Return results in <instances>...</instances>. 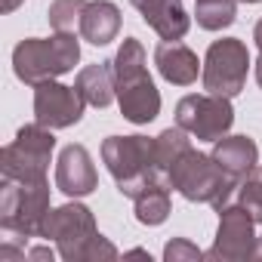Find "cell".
Listing matches in <instances>:
<instances>
[{"instance_id": "3", "label": "cell", "mask_w": 262, "mask_h": 262, "mask_svg": "<svg viewBox=\"0 0 262 262\" xmlns=\"http://www.w3.org/2000/svg\"><path fill=\"white\" fill-rule=\"evenodd\" d=\"M77 59H80V43L71 31H56L53 37H28L13 50L16 77L28 86L68 74L77 65Z\"/></svg>"}, {"instance_id": "25", "label": "cell", "mask_w": 262, "mask_h": 262, "mask_svg": "<svg viewBox=\"0 0 262 262\" xmlns=\"http://www.w3.org/2000/svg\"><path fill=\"white\" fill-rule=\"evenodd\" d=\"M28 259L31 262H40V259H56V253H53V247H34V250H28Z\"/></svg>"}, {"instance_id": "10", "label": "cell", "mask_w": 262, "mask_h": 262, "mask_svg": "<svg viewBox=\"0 0 262 262\" xmlns=\"http://www.w3.org/2000/svg\"><path fill=\"white\" fill-rule=\"evenodd\" d=\"M83 96L77 86H65L56 80H43L34 86V120L50 129H68L83 117Z\"/></svg>"}, {"instance_id": "16", "label": "cell", "mask_w": 262, "mask_h": 262, "mask_svg": "<svg viewBox=\"0 0 262 262\" xmlns=\"http://www.w3.org/2000/svg\"><path fill=\"white\" fill-rule=\"evenodd\" d=\"M117 31H120V10L111 0H93V4H86V10L80 16L83 40H90L93 47H105L117 37Z\"/></svg>"}, {"instance_id": "15", "label": "cell", "mask_w": 262, "mask_h": 262, "mask_svg": "<svg viewBox=\"0 0 262 262\" xmlns=\"http://www.w3.org/2000/svg\"><path fill=\"white\" fill-rule=\"evenodd\" d=\"M213 158L228 176H234L241 182L256 170L259 148H256V142L250 136H222V139L213 142Z\"/></svg>"}, {"instance_id": "22", "label": "cell", "mask_w": 262, "mask_h": 262, "mask_svg": "<svg viewBox=\"0 0 262 262\" xmlns=\"http://www.w3.org/2000/svg\"><path fill=\"white\" fill-rule=\"evenodd\" d=\"M237 204L253 216L256 225H262V173L253 170L247 179H241L237 185Z\"/></svg>"}, {"instance_id": "26", "label": "cell", "mask_w": 262, "mask_h": 262, "mask_svg": "<svg viewBox=\"0 0 262 262\" xmlns=\"http://www.w3.org/2000/svg\"><path fill=\"white\" fill-rule=\"evenodd\" d=\"M19 4H22V0H0V10H4V13H13Z\"/></svg>"}, {"instance_id": "5", "label": "cell", "mask_w": 262, "mask_h": 262, "mask_svg": "<svg viewBox=\"0 0 262 262\" xmlns=\"http://www.w3.org/2000/svg\"><path fill=\"white\" fill-rule=\"evenodd\" d=\"M53 148H56V136L50 126L37 120L25 123L16 133V139L0 151V173H4V179H16V182H43Z\"/></svg>"}, {"instance_id": "1", "label": "cell", "mask_w": 262, "mask_h": 262, "mask_svg": "<svg viewBox=\"0 0 262 262\" xmlns=\"http://www.w3.org/2000/svg\"><path fill=\"white\" fill-rule=\"evenodd\" d=\"M102 161L108 173L117 182V191L123 198H139L148 185H170L167 173L158 167L155 139L145 136H108L102 142Z\"/></svg>"}, {"instance_id": "19", "label": "cell", "mask_w": 262, "mask_h": 262, "mask_svg": "<svg viewBox=\"0 0 262 262\" xmlns=\"http://www.w3.org/2000/svg\"><path fill=\"white\" fill-rule=\"evenodd\" d=\"M194 16H198L201 28L222 31L234 22L237 7H234V0H194Z\"/></svg>"}, {"instance_id": "14", "label": "cell", "mask_w": 262, "mask_h": 262, "mask_svg": "<svg viewBox=\"0 0 262 262\" xmlns=\"http://www.w3.org/2000/svg\"><path fill=\"white\" fill-rule=\"evenodd\" d=\"M155 65H158L161 77L170 80V83H176V86L194 83V80H198V71H201L198 56H194L185 43H179V40H164V43H158V50H155Z\"/></svg>"}, {"instance_id": "21", "label": "cell", "mask_w": 262, "mask_h": 262, "mask_svg": "<svg viewBox=\"0 0 262 262\" xmlns=\"http://www.w3.org/2000/svg\"><path fill=\"white\" fill-rule=\"evenodd\" d=\"M83 10H86V0H53L47 16L56 31H74V25H80Z\"/></svg>"}, {"instance_id": "12", "label": "cell", "mask_w": 262, "mask_h": 262, "mask_svg": "<svg viewBox=\"0 0 262 262\" xmlns=\"http://www.w3.org/2000/svg\"><path fill=\"white\" fill-rule=\"evenodd\" d=\"M99 185L93 158L83 145H65L59 161H56V188L65 191L68 198H86Z\"/></svg>"}, {"instance_id": "20", "label": "cell", "mask_w": 262, "mask_h": 262, "mask_svg": "<svg viewBox=\"0 0 262 262\" xmlns=\"http://www.w3.org/2000/svg\"><path fill=\"white\" fill-rule=\"evenodd\" d=\"M191 148V139H188V129H182L179 123L176 126H170V129H164V133L155 139V155H158V167L167 173L173 164H176V158L182 155V151H188Z\"/></svg>"}, {"instance_id": "8", "label": "cell", "mask_w": 262, "mask_h": 262, "mask_svg": "<svg viewBox=\"0 0 262 262\" xmlns=\"http://www.w3.org/2000/svg\"><path fill=\"white\" fill-rule=\"evenodd\" d=\"M176 123L198 139V142H216L222 139L231 123H234V108L231 99L201 93V96H185L176 105Z\"/></svg>"}, {"instance_id": "17", "label": "cell", "mask_w": 262, "mask_h": 262, "mask_svg": "<svg viewBox=\"0 0 262 262\" xmlns=\"http://www.w3.org/2000/svg\"><path fill=\"white\" fill-rule=\"evenodd\" d=\"M111 62H96V65H86L80 74H77V93L83 96L86 105L93 108H108L117 96V86H114V71L108 68Z\"/></svg>"}, {"instance_id": "27", "label": "cell", "mask_w": 262, "mask_h": 262, "mask_svg": "<svg viewBox=\"0 0 262 262\" xmlns=\"http://www.w3.org/2000/svg\"><path fill=\"white\" fill-rule=\"evenodd\" d=\"M253 40H256V47H259V53H262V19L256 22V31H253Z\"/></svg>"}, {"instance_id": "4", "label": "cell", "mask_w": 262, "mask_h": 262, "mask_svg": "<svg viewBox=\"0 0 262 262\" xmlns=\"http://www.w3.org/2000/svg\"><path fill=\"white\" fill-rule=\"evenodd\" d=\"M50 213V185L43 182H16L4 179L0 191V228L16 234L13 241L40 237L43 219Z\"/></svg>"}, {"instance_id": "30", "label": "cell", "mask_w": 262, "mask_h": 262, "mask_svg": "<svg viewBox=\"0 0 262 262\" xmlns=\"http://www.w3.org/2000/svg\"><path fill=\"white\" fill-rule=\"evenodd\" d=\"M241 4H259V0H241Z\"/></svg>"}, {"instance_id": "7", "label": "cell", "mask_w": 262, "mask_h": 262, "mask_svg": "<svg viewBox=\"0 0 262 262\" xmlns=\"http://www.w3.org/2000/svg\"><path fill=\"white\" fill-rule=\"evenodd\" d=\"M96 234H99L96 219L83 204H62L50 210L43 219V231H40V237L56 241L59 256L65 262H83V250Z\"/></svg>"}, {"instance_id": "23", "label": "cell", "mask_w": 262, "mask_h": 262, "mask_svg": "<svg viewBox=\"0 0 262 262\" xmlns=\"http://www.w3.org/2000/svg\"><path fill=\"white\" fill-rule=\"evenodd\" d=\"M207 253H201L191 241H185V237H173L167 247H164V259L167 262H198V259H204Z\"/></svg>"}, {"instance_id": "6", "label": "cell", "mask_w": 262, "mask_h": 262, "mask_svg": "<svg viewBox=\"0 0 262 262\" xmlns=\"http://www.w3.org/2000/svg\"><path fill=\"white\" fill-rule=\"evenodd\" d=\"M247 68H250V53H247V43L237 40V37H222V40H213L210 50H207V59H204V68H201V77H204V90L213 93V96H237L247 83Z\"/></svg>"}, {"instance_id": "2", "label": "cell", "mask_w": 262, "mask_h": 262, "mask_svg": "<svg viewBox=\"0 0 262 262\" xmlns=\"http://www.w3.org/2000/svg\"><path fill=\"white\" fill-rule=\"evenodd\" d=\"M167 182L170 188H176L185 201L194 204H210L213 210H222L231 198V191L237 188V179L228 176L213 155H201L194 148L182 151L176 158V164L167 170Z\"/></svg>"}, {"instance_id": "24", "label": "cell", "mask_w": 262, "mask_h": 262, "mask_svg": "<svg viewBox=\"0 0 262 262\" xmlns=\"http://www.w3.org/2000/svg\"><path fill=\"white\" fill-rule=\"evenodd\" d=\"M96 259H117V247L102 234H96L83 250V262H96Z\"/></svg>"}, {"instance_id": "18", "label": "cell", "mask_w": 262, "mask_h": 262, "mask_svg": "<svg viewBox=\"0 0 262 262\" xmlns=\"http://www.w3.org/2000/svg\"><path fill=\"white\" fill-rule=\"evenodd\" d=\"M170 216V185L158 182L148 185L139 198H136V219L142 225H161Z\"/></svg>"}, {"instance_id": "13", "label": "cell", "mask_w": 262, "mask_h": 262, "mask_svg": "<svg viewBox=\"0 0 262 262\" xmlns=\"http://www.w3.org/2000/svg\"><path fill=\"white\" fill-rule=\"evenodd\" d=\"M145 19L151 31H158L164 40H182L188 34V13L182 7V0H129Z\"/></svg>"}, {"instance_id": "28", "label": "cell", "mask_w": 262, "mask_h": 262, "mask_svg": "<svg viewBox=\"0 0 262 262\" xmlns=\"http://www.w3.org/2000/svg\"><path fill=\"white\" fill-rule=\"evenodd\" d=\"M250 259H259L262 262V237H256V247H253V256Z\"/></svg>"}, {"instance_id": "29", "label": "cell", "mask_w": 262, "mask_h": 262, "mask_svg": "<svg viewBox=\"0 0 262 262\" xmlns=\"http://www.w3.org/2000/svg\"><path fill=\"white\" fill-rule=\"evenodd\" d=\"M126 256H136V259H151V256H148V250H129Z\"/></svg>"}, {"instance_id": "11", "label": "cell", "mask_w": 262, "mask_h": 262, "mask_svg": "<svg viewBox=\"0 0 262 262\" xmlns=\"http://www.w3.org/2000/svg\"><path fill=\"white\" fill-rule=\"evenodd\" d=\"M117 102H120V114L129 123H151L161 114V93L151 80L148 71L133 74L126 80H117Z\"/></svg>"}, {"instance_id": "9", "label": "cell", "mask_w": 262, "mask_h": 262, "mask_svg": "<svg viewBox=\"0 0 262 262\" xmlns=\"http://www.w3.org/2000/svg\"><path fill=\"white\" fill-rule=\"evenodd\" d=\"M253 216L241 207V204H225L219 210V228H216V241L207 250V259L216 262H244L253 256L256 247V234H253Z\"/></svg>"}]
</instances>
